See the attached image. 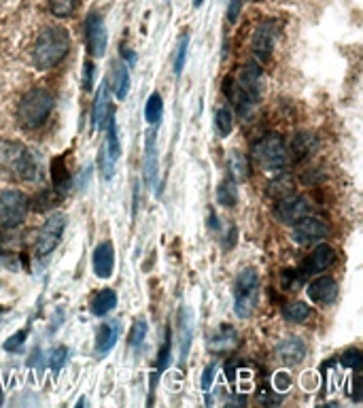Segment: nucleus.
<instances>
[{
  "label": "nucleus",
  "instance_id": "obj_29",
  "mask_svg": "<svg viewBox=\"0 0 363 408\" xmlns=\"http://www.w3.org/2000/svg\"><path fill=\"white\" fill-rule=\"evenodd\" d=\"M161 115H163V100H161L159 92H153V94L147 98V105H145V119H147V124L157 126V124L161 121Z\"/></svg>",
  "mask_w": 363,
  "mask_h": 408
},
{
  "label": "nucleus",
  "instance_id": "obj_25",
  "mask_svg": "<svg viewBox=\"0 0 363 408\" xmlns=\"http://www.w3.org/2000/svg\"><path fill=\"white\" fill-rule=\"evenodd\" d=\"M217 202L225 209H234L238 204V187L234 179H223L217 187Z\"/></svg>",
  "mask_w": 363,
  "mask_h": 408
},
{
  "label": "nucleus",
  "instance_id": "obj_19",
  "mask_svg": "<svg viewBox=\"0 0 363 408\" xmlns=\"http://www.w3.org/2000/svg\"><path fill=\"white\" fill-rule=\"evenodd\" d=\"M306 343L302 338L298 336H291L287 340H283V343L278 345V359L285 364V366H298L304 362L306 357Z\"/></svg>",
  "mask_w": 363,
  "mask_h": 408
},
{
  "label": "nucleus",
  "instance_id": "obj_7",
  "mask_svg": "<svg viewBox=\"0 0 363 408\" xmlns=\"http://www.w3.org/2000/svg\"><path fill=\"white\" fill-rule=\"evenodd\" d=\"M30 209V200L19 189H3L0 192V228L15 230L24 223Z\"/></svg>",
  "mask_w": 363,
  "mask_h": 408
},
{
  "label": "nucleus",
  "instance_id": "obj_31",
  "mask_svg": "<svg viewBox=\"0 0 363 408\" xmlns=\"http://www.w3.org/2000/svg\"><path fill=\"white\" fill-rule=\"evenodd\" d=\"M47 5L51 15L60 19H69L77 11V0H47Z\"/></svg>",
  "mask_w": 363,
  "mask_h": 408
},
{
  "label": "nucleus",
  "instance_id": "obj_20",
  "mask_svg": "<svg viewBox=\"0 0 363 408\" xmlns=\"http://www.w3.org/2000/svg\"><path fill=\"white\" fill-rule=\"evenodd\" d=\"M143 170H145V181H147V185L155 189V185H157V170H159V164H157L155 130H149V132H147V141H145V164H143Z\"/></svg>",
  "mask_w": 363,
  "mask_h": 408
},
{
  "label": "nucleus",
  "instance_id": "obj_28",
  "mask_svg": "<svg viewBox=\"0 0 363 408\" xmlns=\"http://www.w3.org/2000/svg\"><path fill=\"white\" fill-rule=\"evenodd\" d=\"M227 168H229V179L234 181H245L249 179V162L240 151H232L227 160Z\"/></svg>",
  "mask_w": 363,
  "mask_h": 408
},
{
  "label": "nucleus",
  "instance_id": "obj_41",
  "mask_svg": "<svg viewBox=\"0 0 363 408\" xmlns=\"http://www.w3.org/2000/svg\"><path fill=\"white\" fill-rule=\"evenodd\" d=\"M66 355H69V349H66V347H60V349H55V351H53V359H51V368H53V372H57V370L64 366Z\"/></svg>",
  "mask_w": 363,
  "mask_h": 408
},
{
  "label": "nucleus",
  "instance_id": "obj_30",
  "mask_svg": "<svg viewBox=\"0 0 363 408\" xmlns=\"http://www.w3.org/2000/svg\"><path fill=\"white\" fill-rule=\"evenodd\" d=\"M215 128H217V132H219V136H229L232 134V128H234V113H232V109H229L227 105H223V107H219L217 111H215Z\"/></svg>",
  "mask_w": 363,
  "mask_h": 408
},
{
  "label": "nucleus",
  "instance_id": "obj_6",
  "mask_svg": "<svg viewBox=\"0 0 363 408\" xmlns=\"http://www.w3.org/2000/svg\"><path fill=\"white\" fill-rule=\"evenodd\" d=\"M259 298V275L255 268H242L234 281V313L240 319L251 317Z\"/></svg>",
  "mask_w": 363,
  "mask_h": 408
},
{
  "label": "nucleus",
  "instance_id": "obj_26",
  "mask_svg": "<svg viewBox=\"0 0 363 408\" xmlns=\"http://www.w3.org/2000/svg\"><path fill=\"white\" fill-rule=\"evenodd\" d=\"M310 306L306 302H300V300H293V302H287L283 306V317L289 321V323H304L308 317H310Z\"/></svg>",
  "mask_w": 363,
  "mask_h": 408
},
{
  "label": "nucleus",
  "instance_id": "obj_15",
  "mask_svg": "<svg viewBox=\"0 0 363 408\" xmlns=\"http://www.w3.org/2000/svg\"><path fill=\"white\" fill-rule=\"evenodd\" d=\"M91 266L94 275L98 279H111L115 270V247L111 241H103L100 245H96L91 253Z\"/></svg>",
  "mask_w": 363,
  "mask_h": 408
},
{
  "label": "nucleus",
  "instance_id": "obj_3",
  "mask_svg": "<svg viewBox=\"0 0 363 408\" xmlns=\"http://www.w3.org/2000/svg\"><path fill=\"white\" fill-rule=\"evenodd\" d=\"M71 51V34L60 26H47L41 30L32 49V64L37 71H51Z\"/></svg>",
  "mask_w": 363,
  "mask_h": 408
},
{
  "label": "nucleus",
  "instance_id": "obj_2",
  "mask_svg": "<svg viewBox=\"0 0 363 408\" xmlns=\"http://www.w3.org/2000/svg\"><path fill=\"white\" fill-rule=\"evenodd\" d=\"M39 175L37 160L24 143L17 141H0V179L28 183Z\"/></svg>",
  "mask_w": 363,
  "mask_h": 408
},
{
  "label": "nucleus",
  "instance_id": "obj_18",
  "mask_svg": "<svg viewBox=\"0 0 363 408\" xmlns=\"http://www.w3.org/2000/svg\"><path fill=\"white\" fill-rule=\"evenodd\" d=\"M111 111H113L111 109V85H109V79H105L103 85L96 92L94 107H91V130L94 132H98L107 124V117Z\"/></svg>",
  "mask_w": 363,
  "mask_h": 408
},
{
  "label": "nucleus",
  "instance_id": "obj_4",
  "mask_svg": "<svg viewBox=\"0 0 363 408\" xmlns=\"http://www.w3.org/2000/svg\"><path fill=\"white\" fill-rule=\"evenodd\" d=\"M55 107V96L47 87H32L28 90L17 107V124L24 130L41 128Z\"/></svg>",
  "mask_w": 363,
  "mask_h": 408
},
{
  "label": "nucleus",
  "instance_id": "obj_23",
  "mask_svg": "<svg viewBox=\"0 0 363 408\" xmlns=\"http://www.w3.org/2000/svg\"><path fill=\"white\" fill-rule=\"evenodd\" d=\"M115 306H117V294L111 287H105V289H100L91 298L89 311L96 317H105V315H109L115 309Z\"/></svg>",
  "mask_w": 363,
  "mask_h": 408
},
{
  "label": "nucleus",
  "instance_id": "obj_38",
  "mask_svg": "<svg viewBox=\"0 0 363 408\" xmlns=\"http://www.w3.org/2000/svg\"><path fill=\"white\" fill-rule=\"evenodd\" d=\"M291 383H293L291 374L285 372V370L276 372L274 377H272V389H274L276 393H287V389L291 387Z\"/></svg>",
  "mask_w": 363,
  "mask_h": 408
},
{
  "label": "nucleus",
  "instance_id": "obj_27",
  "mask_svg": "<svg viewBox=\"0 0 363 408\" xmlns=\"http://www.w3.org/2000/svg\"><path fill=\"white\" fill-rule=\"evenodd\" d=\"M312 149H315V136L312 134H298V136H293L291 149H287V153H291L293 160H302V158L310 155Z\"/></svg>",
  "mask_w": 363,
  "mask_h": 408
},
{
  "label": "nucleus",
  "instance_id": "obj_35",
  "mask_svg": "<svg viewBox=\"0 0 363 408\" xmlns=\"http://www.w3.org/2000/svg\"><path fill=\"white\" fill-rule=\"evenodd\" d=\"M361 362H363V353L355 347L346 349L342 355H340V364L346 368V370H359L361 368Z\"/></svg>",
  "mask_w": 363,
  "mask_h": 408
},
{
  "label": "nucleus",
  "instance_id": "obj_12",
  "mask_svg": "<svg viewBox=\"0 0 363 408\" xmlns=\"http://www.w3.org/2000/svg\"><path fill=\"white\" fill-rule=\"evenodd\" d=\"M276 37H278V28L272 19L268 22H261L255 30H253V37H251V51L255 53L257 60L266 62L270 60L274 45H276Z\"/></svg>",
  "mask_w": 363,
  "mask_h": 408
},
{
  "label": "nucleus",
  "instance_id": "obj_9",
  "mask_svg": "<svg viewBox=\"0 0 363 408\" xmlns=\"http://www.w3.org/2000/svg\"><path fill=\"white\" fill-rule=\"evenodd\" d=\"M312 211V204L306 196L302 194H289L281 198L274 207V217L285 223V226H295L300 219L308 217Z\"/></svg>",
  "mask_w": 363,
  "mask_h": 408
},
{
  "label": "nucleus",
  "instance_id": "obj_34",
  "mask_svg": "<svg viewBox=\"0 0 363 408\" xmlns=\"http://www.w3.org/2000/svg\"><path fill=\"white\" fill-rule=\"evenodd\" d=\"M187 51H189V34H183L181 41H179V45H177V58H175V75H177V77L183 73V68H185Z\"/></svg>",
  "mask_w": 363,
  "mask_h": 408
},
{
  "label": "nucleus",
  "instance_id": "obj_11",
  "mask_svg": "<svg viewBox=\"0 0 363 408\" xmlns=\"http://www.w3.org/2000/svg\"><path fill=\"white\" fill-rule=\"evenodd\" d=\"M85 43L89 49V56L94 58H103L107 51V43H109V34L105 28V19L98 11H89L87 19H85Z\"/></svg>",
  "mask_w": 363,
  "mask_h": 408
},
{
  "label": "nucleus",
  "instance_id": "obj_42",
  "mask_svg": "<svg viewBox=\"0 0 363 408\" xmlns=\"http://www.w3.org/2000/svg\"><path fill=\"white\" fill-rule=\"evenodd\" d=\"M213 381H215V366H206L204 368V374H202V389L209 391L211 385H213Z\"/></svg>",
  "mask_w": 363,
  "mask_h": 408
},
{
  "label": "nucleus",
  "instance_id": "obj_5",
  "mask_svg": "<svg viewBox=\"0 0 363 408\" xmlns=\"http://www.w3.org/2000/svg\"><path fill=\"white\" fill-rule=\"evenodd\" d=\"M251 158L255 160L259 168L266 170V173H278V170L285 168L289 153H287L285 141L278 134H266V136H261L259 141H255L251 149Z\"/></svg>",
  "mask_w": 363,
  "mask_h": 408
},
{
  "label": "nucleus",
  "instance_id": "obj_17",
  "mask_svg": "<svg viewBox=\"0 0 363 408\" xmlns=\"http://www.w3.org/2000/svg\"><path fill=\"white\" fill-rule=\"evenodd\" d=\"M306 294H308L310 302H315L319 306H327L338 298V283L332 277H317L308 283Z\"/></svg>",
  "mask_w": 363,
  "mask_h": 408
},
{
  "label": "nucleus",
  "instance_id": "obj_1",
  "mask_svg": "<svg viewBox=\"0 0 363 408\" xmlns=\"http://www.w3.org/2000/svg\"><path fill=\"white\" fill-rule=\"evenodd\" d=\"M223 92L236 107L238 115H249L261 98V66L257 62L242 64L234 77L223 81Z\"/></svg>",
  "mask_w": 363,
  "mask_h": 408
},
{
  "label": "nucleus",
  "instance_id": "obj_40",
  "mask_svg": "<svg viewBox=\"0 0 363 408\" xmlns=\"http://www.w3.org/2000/svg\"><path fill=\"white\" fill-rule=\"evenodd\" d=\"M94 77H96V66H94V62H91V60H87V62H85V66H83V90H85V92H89V90H91Z\"/></svg>",
  "mask_w": 363,
  "mask_h": 408
},
{
  "label": "nucleus",
  "instance_id": "obj_16",
  "mask_svg": "<svg viewBox=\"0 0 363 408\" xmlns=\"http://www.w3.org/2000/svg\"><path fill=\"white\" fill-rule=\"evenodd\" d=\"M238 345H240V334L232 325H221L217 332H213L209 336V343H206L209 351L215 355L232 353Z\"/></svg>",
  "mask_w": 363,
  "mask_h": 408
},
{
  "label": "nucleus",
  "instance_id": "obj_32",
  "mask_svg": "<svg viewBox=\"0 0 363 408\" xmlns=\"http://www.w3.org/2000/svg\"><path fill=\"white\" fill-rule=\"evenodd\" d=\"M179 340H181V359H185L187 353H189V345H191V317H189L187 309L181 311V336H179Z\"/></svg>",
  "mask_w": 363,
  "mask_h": 408
},
{
  "label": "nucleus",
  "instance_id": "obj_13",
  "mask_svg": "<svg viewBox=\"0 0 363 408\" xmlns=\"http://www.w3.org/2000/svg\"><path fill=\"white\" fill-rule=\"evenodd\" d=\"M329 234V228L325 221L317 219V217H304L300 219L298 223L293 226V243H298L302 247H308V245H315V243H321L323 238Z\"/></svg>",
  "mask_w": 363,
  "mask_h": 408
},
{
  "label": "nucleus",
  "instance_id": "obj_22",
  "mask_svg": "<svg viewBox=\"0 0 363 408\" xmlns=\"http://www.w3.org/2000/svg\"><path fill=\"white\" fill-rule=\"evenodd\" d=\"M51 179H53V187L57 194H69V189L73 187V175H71V170L66 168V155H60L53 160Z\"/></svg>",
  "mask_w": 363,
  "mask_h": 408
},
{
  "label": "nucleus",
  "instance_id": "obj_24",
  "mask_svg": "<svg viewBox=\"0 0 363 408\" xmlns=\"http://www.w3.org/2000/svg\"><path fill=\"white\" fill-rule=\"evenodd\" d=\"M127 64L125 62H115L113 64V75L109 79V85L115 90V96L117 100H123L127 94H130V71H127Z\"/></svg>",
  "mask_w": 363,
  "mask_h": 408
},
{
  "label": "nucleus",
  "instance_id": "obj_21",
  "mask_svg": "<svg viewBox=\"0 0 363 408\" xmlns=\"http://www.w3.org/2000/svg\"><path fill=\"white\" fill-rule=\"evenodd\" d=\"M119 340V323L111 321V323H103L96 332V355L98 357H107Z\"/></svg>",
  "mask_w": 363,
  "mask_h": 408
},
{
  "label": "nucleus",
  "instance_id": "obj_8",
  "mask_svg": "<svg viewBox=\"0 0 363 408\" xmlns=\"http://www.w3.org/2000/svg\"><path fill=\"white\" fill-rule=\"evenodd\" d=\"M107 136L100 147V155H98V162H100V173L105 181H111L115 175V166L121 158V143H119V134H117V121H115V113L111 111L107 117Z\"/></svg>",
  "mask_w": 363,
  "mask_h": 408
},
{
  "label": "nucleus",
  "instance_id": "obj_10",
  "mask_svg": "<svg viewBox=\"0 0 363 408\" xmlns=\"http://www.w3.org/2000/svg\"><path fill=\"white\" fill-rule=\"evenodd\" d=\"M66 230V215L64 213H53L41 228L37 236V255L45 257L49 255L62 241V234Z\"/></svg>",
  "mask_w": 363,
  "mask_h": 408
},
{
  "label": "nucleus",
  "instance_id": "obj_14",
  "mask_svg": "<svg viewBox=\"0 0 363 408\" xmlns=\"http://www.w3.org/2000/svg\"><path fill=\"white\" fill-rule=\"evenodd\" d=\"M334 262H336L334 247L327 245V243H319L312 249V253L302 262L300 272H302V277H306V275H319V272H325Z\"/></svg>",
  "mask_w": 363,
  "mask_h": 408
},
{
  "label": "nucleus",
  "instance_id": "obj_36",
  "mask_svg": "<svg viewBox=\"0 0 363 408\" xmlns=\"http://www.w3.org/2000/svg\"><path fill=\"white\" fill-rule=\"evenodd\" d=\"M302 285V272L300 270H285L283 272V289L293 291Z\"/></svg>",
  "mask_w": 363,
  "mask_h": 408
},
{
  "label": "nucleus",
  "instance_id": "obj_39",
  "mask_svg": "<svg viewBox=\"0 0 363 408\" xmlns=\"http://www.w3.org/2000/svg\"><path fill=\"white\" fill-rule=\"evenodd\" d=\"M242 5H245V0H227V22L229 24H234L240 17Z\"/></svg>",
  "mask_w": 363,
  "mask_h": 408
},
{
  "label": "nucleus",
  "instance_id": "obj_33",
  "mask_svg": "<svg viewBox=\"0 0 363 408\" xmlns=\"http://www.w3.org/2000/svg\"><path fill=\"white\" fill-rule=\"evenodd\" d=\"M145 336H147V321L145 319H136L134 325H132V330H130V336H127L130 347L139 351L143 347V343H145Z\"/></svg>",
  "mask_w": 363,
  "mask_h": 408
},
{
  "label": "nucleus",
  "instance_id": "obj_37",
  "mask_svg": "<svg viewBox=\"0 0 363 408\" xmlns=\"http://www.w3.org/2000/svg\"><path fill=\"white\" fill-rule=\"evenodd\" d=\"M170 353H172V340H170V332L166 334V340H163V345L157 353V368L159 372L166 370V366L170 364Z\"/></svg>",
  "mask_w": 363,
  "mask_h": 408
}]
</instances>
